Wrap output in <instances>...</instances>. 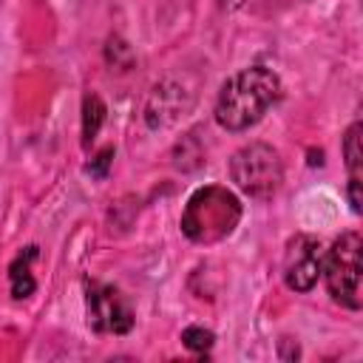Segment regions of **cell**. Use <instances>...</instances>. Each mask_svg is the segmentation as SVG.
Here are the masks:
<instances>
[{
  "label": "cell",
  "instance_id": "6da1fadb",
  "mask_svg": "<svg viewBox=\"0 0 363 363\" xmlns=\"http://www.w3.org/2000/svg\"><path fill=\"white\" fill-rule=\"evenodd\" d=\"M281 96V79L264 68L252 65L233 74L216 99V122L224 130H247L255 125Z\"/></svg>",
  "mask_w": 363,
  "mask_h": 363
},
{
  "label": "cell",
  "instance_id": "7a4b0ae2",
  "mask_svg": "<svg viewBox=\"0 0 363 363\" xmlns=\"http://www.w3.org/2000/svg\"><path fill=\"white\" fill-rule=\"evenodd\" d=\"M241 218V201L218 184L196 190L182 213V233L196 244H216L227 238Z\"/></svg>",
  "mask_w": 363,
  "mask_h": 363
},
{
  "label": "cell",
  "instance_id": "3957f363",
  "mask_svg": "<svg viewBox=\"0 0 363 363\" xmlns=\"http://www.w3.org/2000/svg\"><path fill=\"white\" fill-rule=\"evenodd\" d=\"M360 250H363L360 235L346 233L332 244V250L326 252V261L320 267L329 295L349 309H360V303H363V298H360V272H363Z\"/></svg>",
  "mask_w": 363,
  "mask_h": 363
},
{
  "label": "cell",
  "instance_id": "277c9868",
  "mask_svg": "<svg viewBox=\"0 0 363 363\" xmlns=\"http://www.w3.org/2000/svg\"><path fill=\"white\" fill-rule=\"evenodd\" d=\"M230 176H233V182H235L247 196L267 199V196H272V193L281 187L284 164H281L278 153H275L269 145L252 142V145H244L241 150L233 153Z\"/></svg>",
  "mask_w": 363,
  "mask_h": 363
},
{
  "label": "cell",
  "instance_id": "5b68a950",
  "mask_svg": "<svg viewBox=\"0 0 363 363\" xmlns=\"http://www.w3.org/2000/svg\"><path fill=\"white\" fill-rule=\"evenodd\" d=\"M85 309H88V326L94 332L108 335H125L133 326V312L128 301L119 295V289L108 284L91 281L85 286Z\"/></svg>",
  "mask_w": 363,
  "mask_h": 363
},
{
  "label": "cell",
  "instance_id": "8992f818",
  "mask_svg": "<svg viewBox=\"0 0 363 363\" xmlns=\"http://www.w3.org/2000/svg\"><path fill=\"white\" fill-rule=\"evenodd\" d=\"M318 241L309 235H295L284 258V281L295 292H309L320 278V252Z\"/></svg>",
  "mask_w": 363,
  "mask_h": 363
},
{
  "label": "cell",
  "instance_id": "52a82bcc",
  "mask_svg": "<svg viewBox=\"0 0 363 363\" xmlns=\"http://www.w3.org/2000/svg\"><path fill=\"white\" fill-rule=\"evenodd\" d=\"M34 255H37V250L34 247H28L23 255H17V261L9 267V284H11V295L14 298H28L31 292H34V275H31V261H34Z\"/></svg>",
  "mask_w": 363,
  "mask_h": 363
},
{
  "label": "cell",
  "instance_id": "ba28073f",
  "mask_svg": "<svg viewBox=\"0 0 363 363\" xmlns=\"http://www.w3.org/2000/svg\"><path fill=\"white\" fill-rule=\"evenodd\" d=\"M102 122H105V105L96 94H88L85 102H82V145L85 147L96 139Z\"/></svg>",
  "mask_w": 363,
  "mask_h": 363
},
{
  "label": "cell",
  "instance_id": "9c48e42d",
  "mask_svg": "<svg viewBox=\"0 0 363 363\" xmlns=\"http://www.w3.org/2000/svg\"><path fill=\"white\" fill-rule=\"evenodd\" d=\"M343 156H346V164H349L352 176H360V122H354V125L346 130Z\"/></svg>",
  "mask_w": 363,
  "mask_h": 363
},
{
  "label": "cell",
  "instance_id": "30bf717a",
  "mask_svg": "<svg viewBox=\"0 0 363 363\" xmlns=\"http://www.w3.org/2000/svg\"><path fill=\"white\" fill-rule=\"evenodd\" d=\"M182 340H184V346L190 349V352H207L210 346H213V332L210 329H201V326H187L184 332H182Z\"/></svg>",
  "mask_w": 363,
  "mask_h": 363
},
{
  "label": "cell",
  "instance_id": "8fae6325",
  "mask_svg": "<svg viewBox=\"0 0 363 363\" xmlns=\"http://www.w3.org/2000/svg\"><path fill=\"white\" fill-rule=\"evenodd\" d=\"M111 156H113V150L111 147H105V150H99L94 159H91V164H88V173L91 176H96V179H102L105 173H108V164H111Z\"/></svg>",
  "mask_w": 363,
  "mask_h": 363
},
{
  "label": "cell",
  "instance_id": "7c38bea8",
  "mask_svg": "<svg viewBox=\"0 0 363 363\" xmlns=\"http://www.w3.org/2000/svg\"><path fill=\"white\" fill-rule=\"evenodd\" d=\"M349 201H352V210L360 213V176H352L349 179Z\"/></svg>",
  "mask_w": 363,
  "mask_h": 363
}]
</instances>
